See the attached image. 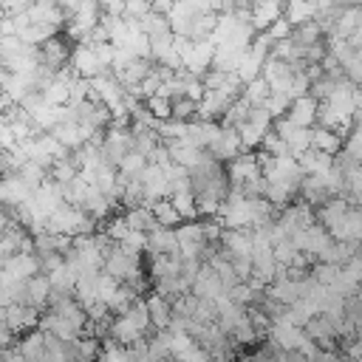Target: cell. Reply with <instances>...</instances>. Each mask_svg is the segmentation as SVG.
Listing matches in <instances>:
<instances>
[{"instance_id":"cell-31","label":"cell","mask_w":362,"mask_h":362,"mask_svg":"<svg viewBox=\"0 0 362 362\" xmlns=\"http://www.w3.org/2000/svg\"><path fill=\"white\" fill-rule=\"evenodd\" d=\"M99 356H102V345L93 337H82L71 345V362H99Z\"/></svg>"},{"instance_id":"cell-37","label":"cell","mask_w":362,"mask_h":362,"mask_svg":"<svg viewBox=\"0 0 362 362\" xmlns=\"http://www.w3.org/2000/svg\"><path fill=\"white\" fill-rule=\"evenodd\" d=\"M311 277H314L320 286L331 288V286L342 277V269H339V266H334V263H322V260H317V263L311 266Z\"/></svg>"},{"instance_id":"cell-43","label":"cell","mask_w":362,"mask_h":362,"mask_svg":"<svg viewBox=\"0 0 362 362\" xmlns=\"http://www.w3.org/2000/svg\"><path fill=\"white\" fill-rule=\"evenodd\" d=\"M263 107H266V110L274 116V122H277V119H286V116H288V110H291V99H288L286 93H272L269 102H266Z\"/></svg>"},{"instance_id":"cell-13","label":"cell","mask_w":362,"mask_h":362,"mask_svg":"<svg viewBox=\"0 0 362 362\" xmlns=\"http://www.w3.org/2000/svg\"><path fill=\"white\" fill-rule=\"evenodd\" d=\"M286 17V3L277 0H263V3H252V28L257 34H266L277 20Z\"/></svg>"},{"instance_id":"cell-8","label":"cell","mask_w":362,"mask_h":362,"mask_svg":"<svg viewBox=\"0 0 362 362\" xmlns=\"http://www.w3.org/2000/svg\"><path fill=\"white\" fill-rule=\"evenodd\" d=\"M28 20H31V25H42V28H54V31H59L62 25H68V17L62 11V3H54V0L34 3L28 8Z\"/></svg>"},{"instance_id":"cell-46","label":"cell","mask_w":362,"mask_h":362,"mask_svg":"<svg viewBox=\"0 0 362 362\" xmlns=\"http://www.w3.org/2000/svg\"><path fill=\"white\" fill-rule=\"evenodd\" d=\"M260 150H266L269 156H274V158H288L291 156V150H288V144L272 130L266 139H263V144H260Z\"/></svg>"},{"instance_id":"cell-14","label":"cell","mask_w":362,"mask_h":362,"mask_svg":"<svg viewBox=\"0 0 362 362\" xmlns=\"http://www.w3.org/2000/svg\"><path fill=\"white\" fill-rule=\"evenodd\" d=\"M209 153H212V158H218L221 164H223V161H235V158L243 153L240 133H238V130H232V127H221L218 139L209 144Z\"/></svg>"},{"instance_id":"cell-16","label":"cell","mask_w":362,"mask_h":362,"mask_svg":"<svg viewBox=\"0 0 362 362\" xmlns=\"http://www.w3.org/2000/svg\"><path fill=\"white\" fill-rule=\"evenodd\" d=\"M71 68H74V74L82 76V79H96V76H102V74H110V71L102 68V62H99V57L93 54L90 45H76V48H74Z\"/></svg>"},{"instance_id":"cell-30","label":"cell","mask_w":362,"mask_h":362,"mask_svg":"<svg viewBox=\"0 0 362 362\" xmlns=\"http://www.w3.org/2000/svg\"><path fill=\"white\" fill-rule=\"evenodd\" d=\"M79 209H82L85 215H90L93 221H105V218L110 215L113 204H110V201H107V198H105V195H102V192L93 187V189L88 192V198L82 201V206H79Z\"/></svg>"},{"instance_id":"cell-22","label":"cell","mask_w":362,"mask_h":362,"mask_svg":"<svg viewBox=\"0 0 362 362\" xmlns=\"http://www.w3.org/2000/svg\"><path fill=\"white\" fill-rule=\"evenodd\" d=\"M110 339H113V342H119L122 348H133V345L144 342V339H147V334H144V331H141L130 317H116L113 331H110Z\"/></svg>"},{"instance_id":"cell-4","label":"cell","mask_w":362,"mask_h":362,"mask_svg":"<svg viewBox=\"0 0 362 362\" xmlns=\"http://www.w3.org/2000/svg\"><path fill=\"white\" fill-rule=\"evenodd\" d=\"M291 243L297 246V252H303V255H308V257H317V260H320V255L334 243V238L328 235V229H325V226L314 223V226H308V229L297 232V235L291 238Z\"/></svg>"},{"instance_id":"cell-36","label":"cell","mask_w":362,"mask_h":362,"mask_svg":"<svg viewBox=\"0 0 362 362\" xmlns=\"http://www.w3.org/2000/svg\"><path fill=\"white\" fill-rule=\"evenodd\" d=\"M249 116H252V107L243 102V99H238L229 110H226V116H223V122H221V127H232V130H240L246 122H249Z\"/></svg>"},{"instance_id":"cell-50","label":"cell","mask_w":362,"mask_h":362,"mask_svg":"<svg viewBox=\"0 0 362 362\" xmlns=\"http://www.w3.org/2000/svg\"><path fill=\"white\" fill-rule=\"evenodd\" d=\"M28 45L20 40V37H0V59H8V57H17L23 54Z\"/></svg>"},{"instance_id":"cell-59","label":"cell","mask_w":362,"mask_h":362,"mask_svg":"<svg viewBox=\"0 0 362 362\" xmlns=\"http://www.w3.org/2000/svg\"><path fill=\"white\" fill-rule=\"evenodd\" d=\"M359 257H362V252H359Z\"/></svg>"},{"instance_id":"cell-6","label":"cell","mask_w":362,"mask_h":362,"mask_svg":"<svg viewBox=\"0 0 362 362\" xmlns=\"http://www.w3.org/2000/svg\"><path fill=\"white\" fill-rule=\"evenodd\" d=\"M274 133L288 144L291 158H300V156H305V153L311 150V130L297 127V124H291L288 119H277V122H274Z\"/></svg>"},{"instance_id":"cell-39","label":"cell","mask_w":362,"mask_h":362,"mask_svg":"<svg viewBox=\"0 0 362 362\" xmlns=\"http://www.w3.org/2000/svg\"><path fill=\"white\" fill-rule=\"evenodd\" d=\"M76 175H79V167L74 164V156H71V161H59L51 167V181H57V184H71Z\"/></svg>"},{"instance_id":"cell-25","label":"cell","mask_w":362,"mask_h":362,"mask_svg":"<svg viewBox=\"0 0 362 362\" xmlns=\"http://www.w3.org/2000/svg\"><path fill=\"white\" fill-rule=\"evenodd\" d=\"M124 221H127V226L133 232H144V235H153L156 229H161L150 206H133V209H127L124 212Z\"/></svg>"},{"instance_id":"cell-58","label":"cell","mask_w":362,"mask_h":362,"mask_svg":"<svg viewBox=\"0 0 362 362\" xmlns=\"http://www.w3.org/2000/svg\"><path fill=\"white\" fill-rule=\"evenodd\" d=\"M342 362H348V359H345V356H342Z\"/></svg>"},{"instance_id":"cell-24","label":"cell","mask_w":362,"mask_h":362,"mask_svg":"<svg viewBox=\"0 0 362 362\" xmlns=\"http://www.w3.org/2000/svg\"><path fill=\"white\" fill-rule=\"evenodd\" d=\"M147 252H150V257H158V255H175V252H178L175 229H156L153 235H147Z\"/></svg>"},{"instance_id":"cell-41","label":"cell","mask_w":362,"mask_h":362,"mask_svg":"<svg viewBox=\"0 0 362 362\" xmlns=\"http://www.w3.org/2000/svg\"><path fill=\"white\" fill-rule=\"evenodd\" d=\"M133 229L127 226V221H124V215H116V218H110L107 223H105V235L113 240V243H122V240H127V235H130Z\"/></svg>"},{"instance_id":"cell-38","label":"cell","mask_w":362,"mask_h":362,"mask_svg":"<svg viewBox=\"0 0 362 362\" xmlns=\"http://www.w3.org/2000/svg\"><path fill=\"white\" fill-rule=\"evenodd\" d=\"M170 201H173V206L178 209V215L184 218V223L192 221V218H198V206H195V195H192V192H175Z\"/></svg>"},{"instance_id":"cell-2","label":"cell","mask_w":362,"mask_h":362,"mask_svg":"<svg viewBox=\"0 0 362 362\" xmlns=\"http://www.w3.org/2000/svg\"><path fill=\"white\" fill-rule=\"evenodd\" d=\"M102 153H105V164L119 170V164L124 161L127 153H133V127L130 130H116L110 127L105 141H102Z\"/></svg>"},{"instance_id":"cell-55","label":"cell","mask_w":362,"mask_h":362,"mask_svg":"<svg viewBox=\"0 0 362 362\" xmlns=\"http://www.w3.org/2000/svg\"><path fill=\"white\" fill-rule=\"evenodd\" d=\"M99 6H102V14H107V17H124V6H127V3L110 0V3H99Z\"/></svg>"},{"instance_id":"cell-51","label":"cell","mask_w":362,"mask_h":362,"mask_svg":"<svg viewBox=\"0 0 362 362\" xmlns=\"http://www.w3.org/2000/svg\"><path fill=\"white\" fill-rule=\"evenodd\" d=\"M34 3L31 0H0V11L3 17H20V14H28Z\"/></svg>"},{"instance_id":"cell-44","label":"cell","mask_w":362,"mask_h":362,"mask_svg":"<svg viewBox=\"0 0 362 362\" xmlns=\"http://www.w3.org/2000/svg\"><path fill=\"white\" fill-rule=\"evenodd\" d=\"M144 105H147V110H150V113H153L158 122H170V119H173V99L153 96V99H147Z\"/></svg>"},{"instance_id":"cell-32","label":"cell","mask_w":362,"mask_h":362,"mask_svg":"<svg viewBox=\"0 0 362 362\" xmlns=\"http://www.w3.org/2000/svg\"><path fill=\"white\" fill-rule=\"evenodd\" d=\"M359 20H362V6H345L342 17H339V23L334 28V34L342 37V40H351V34L359 28Z\"/></svg>"},{"instance_id":"cell-19","label":"cell","mask_w":362,"mask_h":362,"mask_svg":"<svg viewBox=\"0 0 362 362\" xmlns=\"http://www.w3.org/2000/svg\"><path fill=\"white\" fill-rule=\"evenodd\" d=\"M147 303V314H150V322H153V328L156 331H167L170 328V322H173V303L167 300V297H161V294H156V291H150V297L144 300Z\"/></svg>"},{"instance_id":"cell-48","label":"cell","mask_w":362,"mask_h":362,"mask_svg":"<svg viewBox=\"0 0 362 362\" xmlns=\"http://www.w3.org/2000/svg\"><path fill=\"white\" fill-rule=\"evenodd\" d=\"M119 288H122V283H119L116 277H110V274H105V272L99 274V283H96V291H99V303H105V305H107Z\"/></svg>"},{"instance_id":"cell-20","label":"cell","mask_w":362,"mask_h":362,"mask_svg":"<svg viewBox=\"0 0 362 362\" xmlns=\"http://www.w3.org/2000/svg\"><path fill=\"white\" fill-rule=\"evenodd\" d=\"M300 198H303L305 204H311L314 209L325 206V204L331 201V192H328V187H325V178H322V175H305L303 184H300Z\"/></svg>"},{"instance_id":"cell-57","label":"cell","mask_w":362,"mask_h":362,"mask_svg":"<svg viewBox=\"0 0 362 362\" xmlns=\"http://www.w3.org/2000/svg\"><path fill=\"white\" fill-rule=\"evenodd\" d=\"M356 127L362 130V113H356Z\"/></svg>"},{"instance_id":"cell-5","label":"cell","mask_w":362,"mask_h":362,"mask_svg":"<svg viewBox=\"0 0 362 362\" xmlns=\"http://www.w3.org/2000/svg\"><path fill=\"white\" fill-rule=\"evenodd\" d=\"M40 57H42V68L48 71H62L71 65V57H74V48H71V40L68 37H51L45 45H40Z\"/></svg>"},{"instance_id":"cell-10","label":"cell","mask_w":362,"mask_h":362,"mask_svg":"<svg viewBox=\"0 0 362 362\" xmlns=\"http://www.w3.org/2000/svg\"><path fill=\"white\" fill-rule=\"evenodd\" d=\"M17 255H34V235L25 226L3 232V238H0V257L11 260Z\"/></svg>"},{"instance_id":"cell-9","label":"cell","mask_w":362,"mask_h":362,"mask_svg":"<svg viewBox=\"0 0 362 362\" xmlns=\"http://www.w3.org/2000/svg\"><path fill=\"white\" fill-rule=\"evenodd\" d=\"M37 274H42L37 255H17L11 260H3L0 280H20V283H25V280H34Z\"/></svg>"},{"instance_id":"cell-26","label":"cell","mask_w":362,"mask_h":362,"mask_svg":"<svg viewBox=\"0 0 362 362\" xmlns=\"http://www.w3.org/2000/svg\"><path fill=\"white\" fill-rule=\"evenodd\" d=\"M28 305L37 311L51 308V280L45 274H37L34 280H28Z\"/></svg>"},{"instance_id":"cell-17","label":"cell","mask_w":362,"mask_h":362,"mask_svg":"<svg viewBox=\"0 0 362 362\" xmlns=\"http://www.w3.org/2000/svg\"><path fill=\"white\" fill-rule=\"evenodd\" d=\"M291 124L297 127H305V130H314L320 124V102L314 96H303V99H294L291 102V110L286 116Z\"/></svg>"},{"instance_id":"cell-60","label":"cell","mask_w":362,"mask_h":362,"mask_svg":"<svg viewBox=\"0 0 362 362\" xmlns=\"http://www.w3.org/2000/svg\"><path fill=\"white\" fill-rule=\"evenodd\" d=\"M243 362H246V359H243Z\"/></svg>"},{"instance_id":"cell-23","label":"cell","mask_w":362,"mask_h":362,"mask_svg":"<svg viewBox=\"0 0 362 362\" xmlns=\"http://www.w3.org/2000/svg\"><path fill=\"white\" fill-rule=\"evenodd\" d=\"M342 147H345V139H342L339 133H334V130H328V127H320V124L311 130V150L328 153V156H339Z\"/></svg>"},{"instance_id":"cell-42","label":"cell","mask_w":362,"mask_h":362,"mask_svg":"<svg viewBox=\"0 0 362 362\" xmlns=\"http://www.w3.org/2000/svg\"><path fill=\"white\" fill-rule=\"evenodd\" d=\"M99 362H130V351L122 348V345L113 342V339H105V342H102V356H99Z\"/></svg>"},{"instance_id":"cell-33","label":"cell","mask_w":362,"mask_h":362,"mask_svg":"<svg viewBox=\"0 0 362 362\" xmlns=\"http://www.w3.org/2000/svg\"><path fill=\"white\" fill-rule=\"evenodd\" d=\"M147 156H141V153H127L124 156V161L119 164V178H124V181H133V178H141V173L147 170Z\"/></svg>"},{"instance_id":"cell-3","label":"cell","mask_w":362,"mask_h":362,"mask_svg":"<svg viewBox=\"0 0 362 362\" xmlns=\"http://www.w3.org/2000/svg\"><path fill=\"white\" fill-rule=\"evenodd\" d=\"M0 320H3V328H8L11 334L25 337V331L31 334V328H40L42 311H37L31 305H8V308H3Z\"/></svg>"},{"instance_id":"cell-45","label":"cell","mask_w":362,"mask_h":362,"mask_svg":"<svg viewBox=\"0 0 362 362\" xmlns=\"http://www.w3.org/2000/svg\"><path fill=\"white\" fill-rule=\"evenodd\" d=\"M195 116H198V105H195L192 99L181 96V99L173 102V119H175V122H192Z\"/></svg>"},{"instance_id":"cell-34","label":"cell","mask_w":362,"mask_h":362,"mask_svg":"<svg viewBox=\"0 0 362 362\" xmlns=\"http://www.w3.org/2000/svg\"><path fill=\"white\" fill-rule=\"evenodd\" d=\"M322 28H320V23L317 20H311V23H305V25H300V28H294V34H291V42L294 45H303V48H308V45H317V42H322Z\"/></svg>"},{"instance_id":"cell-27","label":"cell","mask_w":362,"mask_h":362,"mask_svg":"<svg viewBox=\"0 0 362 362\" xmlns=\"http://www.w3.org/2000/svg\"><path fill=\"white\" fill-rule=\"evenodd\" d=\"M317 14H320V3H303V0L286 3V20H288L294 28H300V25H305V23H311V20H317Z\"/></svg>"},{"instance_id":"cell-35","label":"cell","mask_w":362,"mask_h":362,"mask_svg":"<svg viewBox=\"0 0 362 362\" xmlns=\"http://www.w3.org/2000/svg\"><path fill=\"white\" fill-rule=\"evenodd\" d=\"M150 209H153V215H156V221H158V226H161V229H173L175 223H181V221H184V218L178 215V209L173 206V201H170V198H167V201L153 204Z\"/></svg>"},{"instance_id":"cell-40","label":"cell","mask_w":362,"mask_h":362,"mask_svg":"<svg viewBox=\"0 0 362 362\" xmlns=\"http://www.w3.org/2000/svg\"><path fill=\"white\" fill-rule=\"evenodd\" d=\"M195 206H198V218H218V212H221V206H223V198H218V195H201V198H195Z\"/></svg>"},{"instance_id":"cell-11","label":"cell","mask_w":362,"mask_h":362,"mask_svg":"<svg viewBox=\"0 0 362 362\" xmlns=\"http://www.w3.org/2000/svg\"><path fill=\"white\" fill-rule=\"evenodd\" d=\"M260 76L269 82L272 93H286V96H288V88H291V82H294V68H291L288 62H280V59L269 57Z\"/></svg>"},{"instance_id":"cell-54","label":"cell","mask_w":362,"mask_h":362,"mask_svg":"<svg viewBox=\"0 0 362 362\" xmlns=\"http://www.w3.org/2000/svg\"><path fill=\"white\" fill-rule=\"evenodd\" d=\"M150 11H153V3H147V0H127V6H124V17H130V20H141Z\"/></svg>"},{"instance_id":"cell-18","label":"cell","mask_w":362,"mask_h":362,"mask_svg":"<svg viewBox=\"0 0 362 362\" xmlns=\"http://www.w3.org/2000/svg\"><path fill=\"white\" fill-rule=\"evenodd\" d=\"M303 339H305V331H303V328H297V325H288V322H272V331H269V342H272V345H277L280 351H286V354H294V351H300Z\"/></svg>"},{"instance_id":"cell-7","label":"cell","mask_w":362,"mask_h":362,"mask_svg":"<svg viewBox=\"0 0 362 362\" xmlns=\"http://www.w3.org/2000/svg\"><path fill=\"white\" fill-rule=\"evenodd\" d=\"M226 175H229V184L232 187H246L249 181L263 178V170H260L255 153H240L235 161L226 164Z\"/></svg>"},{"instance_id":"cell-49","label":"cell","mask_w":362,"mask_h":362,"mask_svg":"<svg viewBox=\"0 0 362 362\" xmlns=\"http://www.w3.org/2000/svg\"><path fill=\"white\" fill-rule=\"evenodd\" d=\"M342 68H345V79H351L356 88L362 85V51H354L345 62H342Z\"/></svg>"},{"instance_id":"cell-56","label":"cell","mask_w":362,"mask_h":362,"mask_svg":"<svg viewBox=\"0 0 362 362\" xmlns=\"http://www.w3.org/2000/svg\"><path fill=\"white\" fill-rule=\"evenodd\" d=\"M354 99H356V113H362V85L356 88V93H354Z\"/></svg>"},{"instance_id":"cell-47","label":"cell","mask_w":362,"mask_h":362,"mask_svg":"<svg viewBox=\"0 0 362 362\" xmlns=\"http://www.w3.org/2000/svg\"><path fill=\"white\" fill-rule=\"evenodd\" d=\"M229 337H232V339H235L240 348H243V345H255V342L260 339V334H257V328L249 322V317H246V320H243V322H240V325H238V328H235Z\"/></svg>"},{"instance_id":"cell-29","label":"cell","mask_w":362,"mask_h":362,"mask_svg":"<svg viewBox=\"0 0 362 362\" xmlns=\"http://www.w3.org/2000/svg\"><path fill=\"white\" fill-rule=\"evenodd\" d=\"M269 96H272V88H269V82H266L263 76H257V79H252L249 85H243V93H240V99H243L252 110L263 107V105L269 102Z\"/></svg>"},{"instance_id":"cell-21","label":"cell","mask_w":362,"mask_h":362,"mask_svg":"<svg viewBox=\"0 0 362 362\" xmlns=\"http://www.w3.org/2000/svg\"><path fill=\"white\" fill-rule=\"evenodd\" d=\"M351 212V201L348 198H331L325 206H320L317 209V221H320V226H325L328 229V235L342 223V218Z\"/></svg>"},{"instance_id":"cell-53","label":"cell","mask_w":362,"mask_h":362,"mask_svg":"<svg viewBox=\"0 0 362 362\" xmlns=\"http://www.w3.org/2000/svg\"><path fill=\"white\" fill-rule=\"evenodd\" d=\"M354 161H359L362 164V130L359 127H354V133L345 139V147H342Z\"/></svg>"},{"instance_id":"cell-15","label":"cell","mask_w":362,"mask_h":362,"mask_svg":"<svg viewBox=\"0 0 362 362\" xmlns=\"http://www.w3.org/2000/svg\"><path fill=\"white\" fill-rule=\"evenodd\" d=\"M192 294L201 297V300H221V297H226L229 291L223 288L218 272H215L209 263H204L201 272H198V277H195V283H192Z\"/></svg>"},{"instance_id":"cell-12","label":"cell","mask_w":362,"mask_h":362,"mask_svg":"<svg viewBox=\"0 0 362 362\" xmlns=\"http://www.w3.org/2000/svg\"><path fill=\"white\" fill-rule=\"evenodd\" d=\"M221 243H223V252L229 255V260H252V252H255L252 229H226Z\"/></svg>"},{"instance_id":"cell-1","label":"cell","mask_w":362,"mask_h":362,"mask_svg":"<svg viewBox=\"0 0 362 362\" xmlns=\"http://www.w3.org/2000/svg\"><path fill=\"white\" fill-rule=\"evenodd\" d=\"M212 59H215V42L212 40H201V42H189V48L184 51V71L189 76L204 79L212 71Z\"/></svg>"},{"instance_id":"cell-28","label":"cell","mask_w":362,"mask_h":362,"mask_svg":"<svg viewBox=\"0 0 362 362\" xmlns=\"http://www.w3.org/2000/svg\"><path fill=\"white\" fill-rule=\"evenodd\" d=\"M334 158L337 156H328V153H317V150H308L305 156H300V167L305 175H325L328 170H334Z\"/></svg>"},{"instance_id":"cell-52","label":"cell","mask_w":362,"mask_h":362,"mask_svg":"<svg viewBox=\"0 0 362 362\" xmlns=\"http://www.w3.org/2000/svg\"><path fill=\"white\" fill-rule=\"evenodd\" d=\"M342 280H345V283H351V286H356V288L362 286V257H359V255H356V257L342 269Z\"/></svg>"}]
</instances>
